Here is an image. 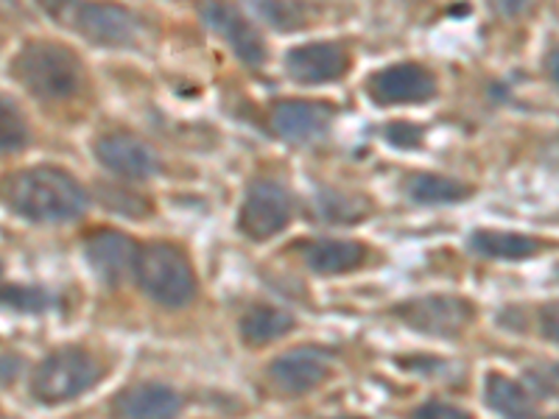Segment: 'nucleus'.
<instances>
[{
	"mask_svg": "<svg viewBox=\"0 0 559 419\" xmlns=\"http://www.w3.org/2000/svg\"><path fill=\"white\" fill-rule=\"evenodd\" d=\"M134 277L148 299L166 308H182L197 297V274L191 261L171 243H148L140 249Z\"/></svg>",
	"mask_w": 559,
	"mask_h": 419,
	"instance_id": "3",
	"label": "nucleus"
},
{
	"mask_svg": "<svg viewBox=\"0 0 559 419\" xmlns=\"http://www.w3.org/2000/svg\"><path fill=\"white\" fill-rule=\"evenodd\" d=\"M96 154L104 168L127 179H148L159 166L152 146L132 134H107L98 140Z\"/></svg>",
	"mask_w": 559,
	"mask_h": 419,
	"instance_id": "11",
	"label": "nucleus"
},
{
	"mask_svg": "<svg viewBox=\"0 0 559 419\" xmlns=\"http://www.w3.org/2000/svg\"><path fill=\"white\" fill-rule=\"evenodd\" d=\"M471 247L484 258H498V261H526L540 254L543 241L532 236H518V232H498V229H481L473 232Z\"/></svg>",
	"mask_w": 559,
	"mask_h": 419,
	"instance_id": "17",
	"label": "nucleus"
},
{
	"mask_svg": "<svg viewBox=\"0 0 559 419\" xmlns=\"http://www.w3.org/2000/svg\"><path fill=\"white\" fill-rule=\"evenodd\" d=\"M386 134L389 143H394V146L401 148H414L419 146V140H423V129L412 127V123H392V127L386 129Z\"/></svg>",
	"mask_w": 559,
	"mask_h": 419,
	"instance_id": "25",
	"label": "nucleus"
},
{
	"mask_svg": "<svg viewBox=\"0 0 559 419\" xmlns=\"http://www.w3.org/2000/svg\"><path fill=\"white\" fill-rule=\"evenodd\" d=\"M138 252L134 241L123 232H112V229H104V232H93L84 243V254H87L90 266L107 283H118L127 272H134V261H138Z\"/></svg>",
	"mask_w": 559,
	"mask_h": 419,
	"instance_id": "14",
	"label": "nucleus"
},
{
	"mask_svg": "<svg viewBox=\"0 0 559 419\" xmlns=\"http://www.w3.org/2000/svg\"><path fill=\"white\" fill-rule=\"evenodd\" d=\"M28 146V123L9 98L0 96V154Z\"/></svg>",
	"mask_w": 559,
	"mask_h": 419,
	"instance_id": "21",
	"label": "nucleus"
},
{
	"mask_svg": "<svg viewBox=\"0 0 559 419\" xmlns=\"http://www.w3.org/2000/svg\"><path fill=\"white\" fill-rule=\"evenodd\" d=\"M397 316L419 333L453 338L473 322V306L462 297H423L397 306Z\"/></svg>",
	"mask_w": 559,
	"mask_h": 419,
	"instance_id": "6",
	"label": "nucleus"
},
{
	"mask_svg": "<svg viewBox=\"0 0 559 419\" xmlns=\"http://www.w3.org/2000/svg\"><path fill=\"white\" fill-rule=\"evenodd\" d=\"M437 93V82L426 68L419 64H394L381 70L369 82V96L381 107H397V104H426Z\"/></svg>",
	"mask_w": 559,
	"mask_h": 419,
	"instance_id": "7",
	"label": "nucleus"
},
{
	"mask_svg": "<svg viewBox=\"0 0 559 419\" xmlns=\"http://www.w3.org/2000/svg\"><path fill=\"white\" fill-rule=\"evenodd\" d=\"M182 397L166 383H134L115 397V417L121 419H177Z\"/></svg>",
	"mask_w": 559,
	"mask_h": 419,
	"instance_id": "10",
	"label": "nucleus"
},
{
	"mask_svg": "<svg viewBox=\"0 0 559 419\" xmlns=\"http://www.w3.org/2000/svg\"><path fill=\"white\" fill-rule=\"evenodd\" d=\"M294 331V316L274 306H258L241 319V338L249 347H263Z\"/></svg>",
	"mask_w": 559,
	"mask_h": 419,
	"instance_id": "18",
	"label": "nucleus"
},
{
	"mask_svg": "<svg viewBox=\"0 0 559 419\" xmlns=\"http://www.w3.org/2000/svg\"><path fill=\"white\" fill-rule=\"evenodd\" d=\"M414 419H473L464 408L451 406V403H426L419 406Z\"/></svg>",
	"mask_w": 559,
	"mask_h": 419,
	"instance_id": "24",
	"label": "nucleus"
},
{
	"mask_svg": "<svg viewBox=\"0 0 559 419\" xmlns=\"http://www.w3.org/2000/svg\"><path fill=\"white\" fill-rule=\"evenodd\" d=\"M473 193L471 184L456 182V179L437 177V173H419L412 179V196L419 204H451L462 202Z\"/></svg>",
	"mask_w": 559,
	"mask_h": 419,
	"instance_id": "20",
	"label": "nucleus"
},
{
	"mask_svg": "<svg viewBox=\"0 0 559 419\" xmlns=\"http://www.w3.org/2000/svg\"><path fill=\"white\" fill-rule=\"evenodd\" d=\"M258 14L269 20L274 28H283V32H292L306 20V12L294 7V3H258Z\"/></svg>",
	"mask_w": 559,
	"mask_h": 419,
	"instance_id": "22",
	"label": "nucleus"
},
{
	"mask_svg": "<svg viewBox=\"0 0 559 419\" xmlns=\"http://www.w3.org/2000/svg\"><path fill=\"white\" fill-rule=\"evenodd\" d=\"M73 26L98 45H129L138 34V23L127 9L84 3L73 9Z\"/></svg>",
	"mask_w": 559,
	"mask_h": 419,
	"instance_id": "13",
	"label": "nucleus"
},
{
	"mask_svg": "<svg viewBox=\"0 0 559 419\" xmlns=\"http://www.w3.org/2000/svg\"><path fill=\"white\" fill-rule=\"evenodd\" d=\"M292 196L277 182H254L241 207V229L252 241H269L292 222Z\"/></svg>",
	"mask_w": 559,
	"mask_h": 419,
	"instance_id": "5",
	"label": "nucleus"
},
{
	"mask_svg": "<svg viewBox=\"0 0 559 419\" xmlns=\"http://www.w3.org/2000/svg\"><path fill=\"white\" fill-rule=\"evenodd\" d=\"M286 68L299 84H328L344 76L347 53L336 43H311L294 48L286 59Z\"/></svg>",
	"mask_w": 559,
	"mask_h": 419,
	"instance_id": "12",
	"label": "nucleus"
},
{
	"mask_svg": "<svg viewBox=\"0 0 559 419\" xmlns=\"http://www.w3.org/2000/svg\"><path fill=\"white\" fill-rule=\"evenodd\" d=\"M484 397H487V406L492 408V411L503 414V417L521 419L532 411V397H528L526 388H523L521 383L512 381V378L489 375Z\"/></svg>",
	"mask_w": 559,
	"mask_h": 419,
	"instance_id": "19",
	"label": "nucleus"
},
{
	"mask_svg": "<svg viewBox=\"0 0 559 419\" xmlns=\"http://www.w3.org/2000/svg\"><path fill=\"white\" fill-rule=\"evenodd\" d=\"M328 123H331V109L317 101H280L272 109L274 132L292 143H308L319 137Z\"/></svg>",
	"mask_w": 559,
	"mask_h": 419,
	"instance_id": "15",
	"label": "nucleus"
},
{
	"mask_svg": "<svg viewBox=\"0 0 559 419\" xmlns=\"http://www.w3.org/2000/svg\"><path fill=\"white\" fill-rule=\"evenodd\" d=\"M0 199L17 216L37 224L73 222L87 210V191L62 168L39 166L9 173L0 182Z\"/></svg>",
	"mask_w": 559,
	"mask_h": 419,
	"instance_id": "1",
	"label": "nucleus"
},
{
	"mask_svg": "<svg viewBox=\"0 0 559 419\" xmlns=\"http://www.w3.org/2000/svg\"><path fill=\"white\" fill-rule=\"evenodd\" d=\"M202 17L213 32H218L227 39L229 48H233L243 62H266V43H263V37L258 34V28H254L236 7H227V3H207V7H202Z\"/></svg>",
	"mask_w": 559,
	"mask_h": 419,
	"instance_id": "9",
	"label": "nucleus"
},
{
	"mask_svg": "<svg viewBox=\"0 0 559 419\" xmlns=\"http://www.w3.org/2000/svg\"><path fill=\"white\" fill-rule=\"evenodd\" d=\"M0 277H3V268H0Z\"/></svg>",
	"mask_w": 559,
	"mask_h": 419,
	"instance_id": "28",
	"label": "nucleus"
},
{
	"mask_svg": "<svg viewBox=\"0 0 559 419\" xmlns=\"http://www.w3.org/2000/svg\"><path fill=\"white\" fill-rule=\"evenodd\" d=\"M0 302L17 308V311H43L48 306V297L34 288H7V291H0Z\"/></svg>",
	"mask_w": 559,
	"mask_h": 419,
	"instance_id": "23",
	"label": "nucleus"
},
{
	"mask_svg": "<svg viewBox=\"0 0 559 419\" xmlns=\"http://www.w3.org/2000/svg\"><path fill=\"white\" fill-rule=\"evenodd\" d=\"M548 70H551V79H554V82L559 84V48L551 53V59H548Z\"/></svg>",
	"mask_w": 559,
	"mask_h": 419,
	"instance_id": "27",
	"label": "nucleus"
},
{
	"mask_svg": "<svg viewBox=\"0 0 559 419\" xmlns=\"http://www.w3.org/2000/svg\"><path fill=\"white\" fill-rule=\"evenodd\" d=\"M308 266L317 274H344L367 261V249L356 241H317L306 249Z\"/></svg>",
	"mask_w": 559,
	"mask_h": 419,
	"instance_id": "16",
	"label": "nucleus"
},
{
	"mask_svg": "<svg viewBox=\"0 0 559 419\" xmlns=\"http://www.w3.org/2000/svg\"><path fill=\"white\" fill-rule=\"evenodd\" d=\"M551 419H559V417H551Z\"/></svg>",
	"mask_w": 559,
	"mask_h": 419,
	"instance_id": "29",
	"label": "nucleus"
},
{
	"mask_svg": "<svg viewBox=\"0 0 559 419\" xmlns=\"http://www.w3.org/2000/svg\"><path fill=\"white\" fill-rule=\"evenodd\" d=\"M98 375H102V369H98L96 358L79 347H64L51 352L34 369L32 394L34 400L45 403V406L76 400L96 386Z\"/></svg>",
	"mask_w": 559,
	"mask_h": 419,
	"instance_id": "4",
	"label": "nucleus"
},
{
	"mask_svg": "<svg viewBox=\"0 0 559 419\" xmlns=\"http://www.w3.org/2000/svg\"><path fill=\"white\" fill-rule=\"evenodd\" d=\"M540 331L548 342L559 344V302H548L540 311Z\"/></svg>",
	"mask_w": 559,
	"mask_h": 419,
	"instance_id": "26",
	"label": "nucleus"
},
{
	"mask_svg": "<svg viewBox=\"0 0 559 419\" xmlns=\"http://www.w3.org/2000/svg\"><path fill=\"white\" fill-rule=\"evenodd\" d=\"M331 375V358L317 347H297L274 358L269 367V378L274 386L288 394H302L317 388L324 378Z\"/></svg>",
	"mask_w": 559,
	"mask_h": 419,
	"instance_id": "8",
	"label": "nucleus"
},
{
	"mask_svg": "<svg viewBox=\"0 0 559 419\" xmlns=\"http://www.w3.org/2000/svg\"><path fill=\"white\" fill-rule=\"evenodd\" d=\"M12 73L32 96L43 101H64L76 96L82 82V64L64 45L32 43L17 53Z\"/></svg>",
	"mask_w": 559,
	"mask_h": 419,
	"instance_id": "2",
	"label": "nucleus"
}]
</instances>
